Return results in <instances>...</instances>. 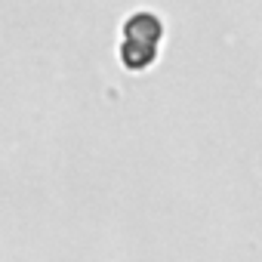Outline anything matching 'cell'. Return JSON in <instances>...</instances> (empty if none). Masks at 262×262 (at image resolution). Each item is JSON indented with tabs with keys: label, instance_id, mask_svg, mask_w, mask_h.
<instances>
[{
	"label": "cell",
	"instance_id": "1",
	"mask_svg": "<svg viewBox=\"0 0 262 262\" xmlns=\"http://www.w3.org/2000/svg\"><path fill=\"white\" fill-rule=\"evenodd\" d=\"M164 37V19L155 10H133L120 22V43H117V59L129 71H142L158 59V47Z\"/></svg>",
	"mask_w": 262,
	"mask_h": 262
}]
</instances>
